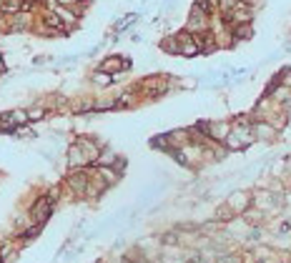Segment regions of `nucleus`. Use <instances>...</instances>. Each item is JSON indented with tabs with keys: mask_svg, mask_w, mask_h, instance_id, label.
<instances>
[{
	"mask_svg": "<svg viewBox=\"0 0 291 263\" xmlns=\"http://www.w3.org/2000/svg\"><path fill=\"white\" fill-rule=\"evenodd\" d=\"M231 213H243L248 208V195L246 193H234V198H228V206H226Z\"/></svg>",
	"mask_w": 291,
	"mask_h": 263,
	"instance_id": "obj_1",
	"label": "nucleus"
},
{
	"mask_svg": "<svg viewBox=\"0 0 291 263\" xmlns=\"http://www.w3.org/2000/svg\"><path fill=\"white\" fill-rule=\"evenodd\" d=\"M86 163H88V158L83 156V150H80L78 143H75V145L68 150V166H71V168H78V166H86Z\"/></svg>",
	"mask_w": 291,
	"mask_h": 263,
	"instance_id": "obj_2",
	"label": "nucleus"
},
{
	"mask_svg": "<svg viewBox=\"0 0 291 263\" xmlns=\"http://www.w3.org/2000/svg\"><path fill=\"white\" fill-rule=\"evenodd\" d=\"M254 133H259V138H271L274 136V128H268L266 123H256L254 125Z\"/></svg>",
	"mask_w": 291,
	"mask_h": 263,
	"instance_id": "obj_3",
	"label": "nucleus"
},
{
	"mask_svg": "<svg viewBox=\"0 0 291 263\" xmlns=\"http://www.w3.org/2000/svg\"><path fill=\"white\" fill-rule=\"evenodd\" d=\"M236 35L239 38H251V28H248V25H239L236 28Z\"/></svg>",
	"mask_w": 291,
	"mask_h": 263,
	"instance_id": "obj_4",
	"label": "nucleus"
},
{
	"mask_svg": "<svg viewBox=\"0 0 291 263\" xmlns=\"http://www.w3.org/2000/svg\"><path fill=\"white\" fill-rule=\"evenodd\" d=\"M96 83H98V85H106V83H111V78H108L106 73H98V75H96Z\"/></svg>",
	"mask_w": 291,
	"mask_h": 263,
	"instance_id": "obj_5",
	"label": "nucleus"
}]
</instances>
